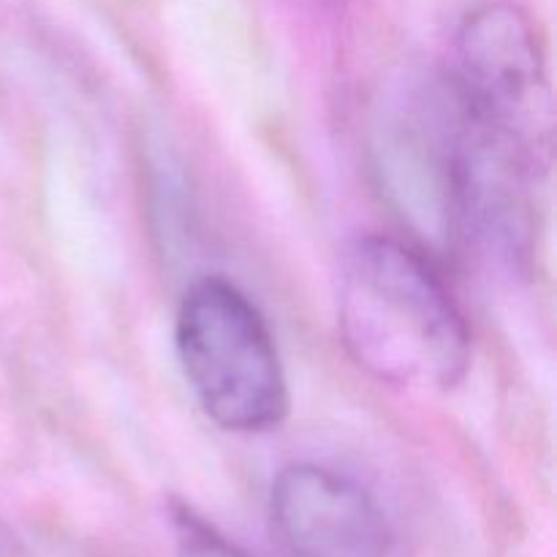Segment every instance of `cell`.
I'll return each mask as SVG.
<instances>
[{
  "label": "cell",
  "mask_w": 557,
  "mask_h": 557,
  "mask_svg": "<svg viewBox=\"0 0 557 557\" xmlns=\"http://www.w3.org/2000/svg\"><path fill=\"white\" fill-rule=\"evenodd\" d=\"M270 520L294 557H386L392 547V528L373 495L313 462L277 473Z\"/></svg>",
  "instance_id": "4"
},
{
  "label": "cell",
  "mask_w": 557,
  "mask_h": 557,
  "mask_svg": "<svg viewBox=\"0 0 557 557\" xmlns=\"http://www.w3.org/2000/svg\"><path fill=\"white\" fill-rule=\"evenodd\" d=\"M455 90L482 123L539 152L547 120V65L536 25L520 5L484 3L457 36Z\"/></svg>",
  "instance_id": "3"
},
{
  "label": "cell",
  "mask_w": 557,
  "mask_h": 557,
  "mask_svg": "<svg viewBox=\"0 0 557 557\" xmlns=\"http://www.w3.org/2000/svg\"><path fill=\"white\" fill-rule=\"evenodd\" d=\"M177 557H253L185 504L172 506Z\"/></svg>",
  "instance_id": "5"
},
{
  "label": "cell",
  "mask_w": 557,
  "mask_h": 557,
  "mask_svg": "<svg viewBox=\"0 0 557 557\" xmlns=\"http://www.w3.org/2000/svg\"><path fill=\"white\" fill-rule=\"evenodd\" d=\"M346 351L373 379L451 389L471 368V332L433 261L392 237L348 253L337 299Z\"/></svg>",
  "instance_id": "1"
},
{
  "label": "cell",
  "mask_w": 557,
  "mask_h": 557,
  "mask_svg": "<svg viewBox=\"0 0 557 557\" xmlns=\"http://www.w3.org/2000/svg\"><path fill=\"white\" fill-rule=\"evenodd\" d=\"M174 343L201 411L228 433H267L288 413V381L270 324L221 275L194 281L177 308Z\"/></svg>",
  "instance_id": "2"
}]
</instances>
